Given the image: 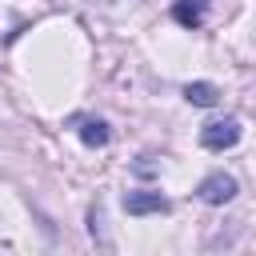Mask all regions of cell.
Masks as SVG:
<instances>
[{
  "label": "cell",
  "mask_w": 256,
  "mask_h": 256,
  "mask_svg": "<svg viewBox=\"0 0 256 256\" xmlns=\"http://www.w3.org/2000/svg\"><path fill=\"white\" fill-rule=\"evenodd\" d=\"M200 144L208 152H224L232 144H240V120L236 116H220V120H208L200 128Z\"/></svg>",
  "instance_id": "obj_1"
},
{
  "label": "cell",
  "mask_w": 256,
  "mask_h": 256,
  "mask_svg": "<svg viewBox=\"0 0 256 256\" xmlns=\"http://www.w3.org/2000/svg\"><path fill=\"white\" fill-rule=\"evenodd\" d=\"M236 192H240V184H236V176H228V172H208V176L196 184V196H200L204 204H212V208L228 204Z\"/></svg>",
  "instance_id": "obj_2"
},
{
  "label": "cell",
  "mask_w": 256,
  "mask_h": 256,
  "mask_svg": "<svg viewBox=\"0 0 256 256\" xmlns=\"http://www.w3.org/2000/svg\"><path fill=\"white\" fill-rule=\"evenodd\" d=\"M124 212L128 216H152V212H168V200L160 192H128L124 196Z\"/></svg>",
  "instance_id": "obj_3"
},
{
  "label": "cell",
  "mask_w": 256,
  "mask_h": 256,
  "mask_svg": "<svg viewBox=\"0 0 256 256\" xmlns=\"http://www.w3.org/2000/svg\"><path fill=\"white\" fill-rule=\"evenodd\" d=\"M72 124H76V136H80L88 148H104V144L112 140L108 124H104V120H96V116H76Z\"/></svg>",
  "instance_id": "obj_4"
},
{
  "label": "cell",
  "mask_w": 256,
  "mask_h": 256,
  "mask_svg": "<svg viewBox=\"0 0 256 256\" xmlns=\"http://www.w3.org/2000/svg\"><path fill=\"white\" fill-rule=\"evenodd\" d=\"M204 12H208V0H176V4H172L176 24H184V28H200Z\"/></svg>",
  "instance_id": "obj_5"
},
{
  "label": "cell",
  "mask_w": 256,
  "mask_h": 256,
  "mask_svg": "<svg viewBox=\"0 0 256 256\" xmlns=\"http://www.w3.org/2000/svg\"><path fill=\"white\" fill-rule=\"evenodd\" d=\"M184 100L196 104V108H212V104L220 100V88L208 84V80H196V84H184Z\"/></svg>",
  "instance_id": "obj_6"
}]
</instances>
